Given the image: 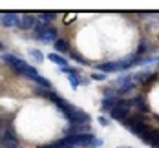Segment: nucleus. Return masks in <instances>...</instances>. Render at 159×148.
Segmentation results:
<instances>
[{
    "label": "nucleus",
    "mask_w": 159,
    "mask_h": 148,
    "mask_svg": "<svg viewBox=\"0 0 159 148\" xmlns=\"http://www.w3.org/2000/svg\"><path fill=\"white\" fill-rule=\"evenodd\" d=\"M144 51H148V44H146V42H141V44H139V48H137V55H143Z\"/></svg>",
    "instance_id": "nucleus-17"
},
{
    "label": "nucleus",
    "mask_w": 159,
    "mask_h": 148,
    "mask_svg": "<svg viewBox=\"0 0 159 148\" xmlns=\"http://www.w3.org/2000/svg\"><path fill=\"white\" fill-rule=\"evenodd\" d=\"M55 49H57L59 53H68V42L62 40V38H57V40H55Z\"/></svg>",
    "instance_id": "nucleus-11"
},
{
    "label": "nucleus",
    "mask_w": 159,
    "mask_h": 148,
    "mask_svg": "<svg viewBox=\"0 0 159 148\" xmlns=\"http://www.w3.org/2000/svg\"><path fill=\"white\" fill-rule=\"evenodd\" d=\"M141 141H143V143H146V145H150V146H152V145H156V143L159 141V130L146 132L143 137H141Z\"/></svg>",
    "instance_id": "nucleus-6"
},
{
    "label": "nucleus",
    "mask_w": 159,
    "mask_h": 148,
    "mask_svg": "<svg viewBox=\"0 0 159 148\" xmlns=\"http://www.w3.org/2000/svg\"><path fill=\"white\" fill-rule=\"evenodd\" d=\"M31 55L37 59V61H39V62H44V55H42L39 49H31Z\"/></svg>",
    "instance_id": "nucleus-15"
},
{
    "label": "nucleus",
    "mask_w": 159,
    "mask_h": 148,
    "mask_svg": "<svg viewBox=\"0 0 159 148\" xmlns=\"http://www.w3.org/2000/svg\"><path fill=\"white\" fill-rule=\"evenodd\" d=\"M157 121H159V117H157Z\"/></svg>",
    "instance_id": "nucleus-24"
},
{
    "label": "nucleus",
    "mask_w": 159,
    "mask_h": 148,
    "mask_svg": "<svg viewBox=\"0 0 159 148\" xmlns=\"http://www.w3.org/2000/svg\"><path fill=\"white\" fill-rule=\"evenodd\" d=\"M0 22L6 28H20V16L16 13H2L0 15Z\"/></svg>",
    "instance_id": "nucleus-5"
},
{
    "label": "nucleus",
    "mask_w": 159,
    "mask_h": 148,
    "mask_svg": "<svg viewBox=\"0 0 159 148\" xmlns=\"http://www.w3.org/2000/svg\"><path fill=\"white\" fill-rule=\"evenodd\" d=\"M125 123V126H126L128 130H132L135 135H139V137H143L146 132H150L152 128L146 124V121H143L141 117H132V119H125L123 121Z\"/></svg>",
    "instance_id": "nucleus-2"
},
{
    "label": "nucleus",
    "mask_w": 159,
    "mask_h": 148,
    "mask_svg": "<svg viewBox=\"0 0 159 148\" xmlns=\"http://www.w3.org/2000/svg\"><path fill=\"white\" fill-rule=\"evenodd\" d=\"M130 106H132V102H130V101H117V104L113 106V110L110 112L111 117H113V119H117V121H125V119H128Z\"/></svg>",
    "instance_id": "nucleus-3"
},
{
    "label": "nucleus",
    "mask_w": 159,
    "mask_h": 148,
    "mask_svg": "<svg viewBox=\"0 0 159 148\" xmlns=\"http://www.w3.org/2000/svg\"><path fill=\"white\" fill-rule=\"evenodd\" d=\"M71 20H75V15H66V18H64V22H66V24H70Z\"/></svg>",
    "instance_id": "nucleus-20"
},
{
    "label": "nucleus",
    "mask_w": 159,
    "mask_h": 148,
    "mask_svg": "<svg viewBox=\"0 0 159 148\" xmlns=\"http://www.w3.org/2000/svg\"><path fill=\"white\" fill-rule=\"evenodd\" d=\"M57 16H59V13H55V11H44V13H40V20L44 24V22H49V20H55Z\"/></svg>",
    "instance_id": "nucleus-12"
},
{
    "label": "nucleus",
    "mask_w": 159,
    "mask_h": 148,
    "mask_svg": "<svg viewBox=\"0 0 159 148\" xmlns=\"http://www.w3.org/2000/svg\"><path fill=\"white\" fill-rule=\"evenodd\" d=\"M152 148H159V141L156 143V145H152Z\"/></svg>",
    "instance_id": "nucleus-21"
},
{
    "label": "nucleus",
    "mask_w": 159,
    "mask_h": 148,
    "mask_svg": "<svg viewBox=\"0 0 159 148\" xmlns=\"http://www.w3.org/2000/svg\"><path fill=\"white\" fill-rule=\"evenodd\" d=\"M117 104V97H106L102 101V110H113V106Z\"/></svg>",
    "instance_id": "nucleus-10"
},
{
    "label": "nucleus",
    "mask_w": 159,
    "mask_h": 148,
    "mask_svg": "<svg viewBox=\"0 0 159 148\" xmlns=\"http://www.w3.org/2000/svg\"><path fill=\"white\" fill-rule=\"evenodd\" d=\"M13 148H18V146H13Z\"/></svg>",
    "instance_id": "nucleus-23"
},
{
    "label": "nucleus",
    "mask_w": 159,
    "mask_h": 148,
    "mask_svg": "<svg viewBox=\"0 0 159 148\" xmlns=\"http://www.w3.org/2000/svg\"><path fill=\"white\" fill-rule=\"evenodd\" d=\"M97 70H101L102 73H108V71H119V70H117V62H104V64H97Z\"/></svg>",
    "instance_id": "nucleus-9"
},
{
    "label": "nucleus",
    "mask_w": 159,
    "mask_h": 148,
    "mask_svg": "<svg viewBox=\"0 0 159 148\" xmlns=\"http://www.w3.org/2000/svg\"><path fill=\"white\" fill-rule=\"evenodd\" d=\"M92 79H93V81H104V79H106V73H93Z\"/></svg>",
    "instance_id": "nucleus-18"
},
{
    "label": "nucleus",
    "mask_w": 159,
    "mask_h": 148,
    "mask_svg": "<svg viewBox=\"0 0 159 148\" xmlns=\"http://www.w3.org/2000/svg\"><path fill=\"white\" fill-rule=\"evenodd\" d=\"M33 37L42 40V42H55L57 40V29L55 28H49L46 24H35L33 28Z\"/></svg>",
    "instance_id": "nucleus-1"
},
{
    "label": "nucleus",
    "mask_w": 159,
    "mask_h": 148,
    "mask_svg": "<svg viewBox=\"0 0 159 148\" xmlns=\"http://www.w3.org/2000/svg\"><path fill=\"white\" fill-rule=\"evenodd\" d=\"M2 49H4V44H2V42H0V51H2Z\"/></svg>",
    "instance_id": "nucleus-22"
},
{
    "label": "nucleus",
    "mask_w": 159,
    "mask_h": 148,
    "mask_svg": "<svg viewBox=\"0 0 159 148\" xmlns=\"http://www.w3.org/2000/svg\"><path fill=\"white\" fill-rule=\"evenodd\" d=\"M71 59H75L77 62H80V64H88L86 61H84V57L82 55H79V53H75V51H71Z\"/></svg>",
    "instance_id": "nucleus-16"
},
{
    "label": "nucleus",
    "mask_w": 159,
    "mask_h": 148,
    "mask_svg": "<svg viewBox=\"0 0 159 148\" xmlns=\"http://www.w3.org/2000/svg\"><path fill=\"white\" fill-rule=\"evenodd\" d=\"M132 104H135L137 110H141V112H148V106H146V102H144L143 97H135L134 101H132Z\"/></svg>",
    "instance_id": "nucleus-13"
},
{
    "label": "nucleus",
    "mask_w": 159,
    "mask_h": 148,
    "mask_svg": "<svg viewBox=\"0 0 159 148\" xmlns=\"http://www.w3.org/2000/svg\"><path fill=\"white\" fill-rule=\"evenodd\" d=\"M35 24H37V18L33 15H24L20 18V28H22V29H33Z\"/></svg>",
    "instance_id": "nucleus-7"
},
{
    "label": "nucleus",
    "mask_w": 159,
    "mask_h": 148,
    "mask_svg": "<svg viewBox=\"0 0 159 148\" xmlns=\"http://www.w3.org/2000/svg\"><path fill=\"white\" fill-rule=\"evenodd\" d=\"M48 59L51 61V62H55V64H59L61 68H66V66H68V61L64 59L62 55H59V53H51V55H48Z\"/></svg>",
    "instance_id": "nucleus-8"
},
{
    "label": "nucleus",
    "mask_w": 159,
    "mask_h": 148,
    "mask_svg": "<svg viewBox=\"0 0 159 148\" xmlns=\"http://www.w3.org/2000/svg\"><path fill=\"white\" fill-rule=\"evenodd\" d=\"M68 81H70V84L73 86V90H77L80 84V79H79V73L77 71H73V73H70V77H68Z\"/></svg>",
    "instance_id": "nucleus-14"
},
{
    "label": "nucleus",
    "mask_w": 159,
    "mask_h": 148,
    "mask_svg": "<svg viewBox=\"0 0 159 148\" xmlns=\"http://www.w3.org/2000/svg\"><path fill=\"white\" fill-rule=\"evenodd\" d=\"M99 123H101L102 126H108V124H110V121H108L106 117H102V115H99Z\"/></svg>",
    "instance_id": "nucleus-19"
},
{
    "label": "nucleus",
    "mask_w": 159,
    "mask_h": 148,
    "mask_svg": "<svg viewBox=\"0 0 159 148\" xmlns=\"http://www.w3.org/2000/svg\"><path fill=\"white\" fill-rule=\"evenodd\" d=\"M0 143L4 148H13V146H18V139H16L15 132L11 126H7L6 130L2 132V137H0Z\"/></svg>",
    "instance_id": "nucleus-4"
}]
</instances>
